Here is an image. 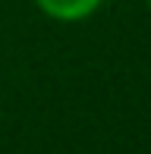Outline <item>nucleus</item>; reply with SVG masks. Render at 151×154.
I'll return each mask as SVG.
<instances>
[{
	"mask_svg": "<svg viewBox=\"0 0 151 154\" xmlns=\"http://www.w3.org/2000/svg\"><path fill=\"white\" fill-rule=\"evenodd\" d=\"M41 6V13H47L51 19L60 22H79V19L91 16L101 6V0H35Z\"/></svg>",
	"mask_w": 151,
	"mask_h": 154,
	"instance_id": "f257e3e1",
	"label": "nucleus"
},
{
	"mask_svg": "<svg viewBox=\"0 0 151 154\" xmlns=\"http://www.w3.org/2000/svg\"><path fill=\"white\" fill-rule=\"evenodd\" d=\"M148 10H151V0H148Z\"/></svg>",
	"mask_w": 151,
	"mask_h": 154,
	"instance_id": "f03ea898",
	"label": "nucleus"
}]
</instances>
